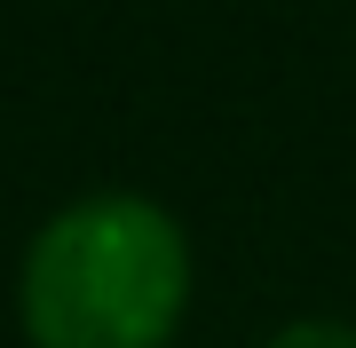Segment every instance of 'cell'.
<instances>
[{
	"mask_svg": "<svg viewBox=\"0 0 356 348\" xmlns=\"http://www.w3.org/2000/svg\"><path fill=\"white\" fill-rule=\"evenodd\" d=\"M16 309L32 348H166L191 309V238L143 190H88L24 245Z\"/></svg>",
	"mask_w": 356,
	"mask_h": 348,
	"instance_id": "6da1fadb",
	"label": "cell"
},
{
	"mask_svg": "<svg viewBox=\"0 0 356 348\" xmlns=\"http://www.w3.org/2000/svg\"><path fill=\"white\" fill-rule=\"evenodd\" d=\"M261 348H356V324H341V317H301V324H285V333H269Z\"/></svg>",
	"mask_w": 356,
	"mask_h": 348,
	"instance_id": "7a4b0ae2",
	"label": "cell"
}]
</instances>
